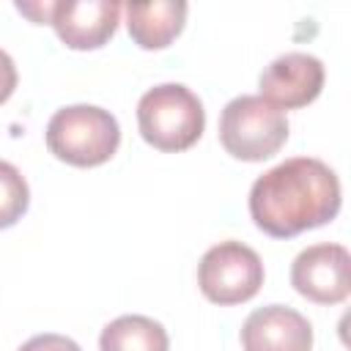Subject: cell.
<instances>
[{
	"label": "cell",
	"instance_id": "cell-1",
	"mask_svg": "<svg viewBox=\"0 0 351 351\" xmlns=\"http://www.w3.org/2000/svg\"><path fill=\"white\" fill-rule=\"evenodd\" d=\"M340 181L315 156H293L255 178L250 217L271 239H291L332 222L340 211Z\"/></svg>",
	"mask_w": 351,
	"mask_h": 351
},
{
	"label": "cell",
	"instance_id": "cell-2",
	"mask_svg": "<svg viewBox=\"0 0 351 351\" xmlns=\"http://www.w3.org/2000/svg\"><path fill=\"white\" fill-rule=\"evenodd\" d=\"M121 145L115 115L96 104L60 107L47 123V148L66 165L99 167L112 159Z\"/></svg>",
	"mask_w": 351,
	"mask_h": 351
},
{
	"label": "cell",
	"instance_id": "cell-3",
	"mask_svg": "<svg viewBox=\"0 0 351 351\" xmlns=\"http://www.w3.org/2000/svg\"><path fill=\"white\" fill-rule=\"evenodd\" d=\"M137 126L148 145H154L156 151L178 154L200 140L206 110L186 85L165 82L140 96Z\"/></svg>",
	"mask_w": 351,
	"mask_h": 351
},
{
	"label": "cell",
	"instance_id": "cell-4",
	"mask_svg": "<svg viewBox=\"0 0 351 351\" xmlns=\"http://www.w3.org/2000/svg\"><path fill=\"white\" fill-rule=\"evenodd\" d=\"M288 140V118L263 96H236L219 115V143L241 162H263Z\"/></svg>",
	"mask_w": 351,
	"mask_h": 351
},
{
	"label": "cell",
	"instance_id": "cell-5",
	"mask_svg": "<svg viewBox=\"0 0 351 351\" xmlns=\"http://www.w3.org/2000/svg\"><path fill=\"white\" fill-rule=\"evenodd\" d=\"M200 293L214 304H241L263 285L261 255L241 241H219L197 263Z\"/></svg>",
	"mask_w": 351,
	"mask_h": 351
},
{
	"label": "cell",
	"instance_id": "cell-6",
	"mask_svg": "<svg viewBox=\"0 0 351 351\" xmlns=\"http://www.w3.org/2000/svg\"><path fill=\"white\" fill-rule=\"evenodd\" d=\"M291 285L315 304H340L351 291V255L343 244H313L291 263Z\"/></svg>",
	"mask_w": 351,
	"mask_h": 351
},
{
	"label": "cell",
	"instance_id": "cell-7",
	"mask_svg": "<svg viewBox=\"0 0 351 351\" xmlns=\"http://www.w3.org/2000/svg\"><path fill=\"white\" fill-rule=\"evenodd\" d=\"M324 63L307 52H285L261 71V93L277 110H299L318 99L324 88Z\"/></svg>",
	"mask_w": 351,
	"mask_h": 351
},
{
	"label": "cell",
	"instance_id": "cell-8",
	"mask_svg": "<svg viewBox=\"0 0 351 351\" xmlns=\"http://www.w3.org/2000/svg\"><path fill=\"white\" fill-rule=\"evenodd\" d=\"M121 11L115 0H58L49 25L69 49H99L118 30Z\"/></svg>",
	"mask_w": 351,
	"mask_h": 351
},
{
	"label": "cell",
	"instance_id": "cell-9",
	"mask_svg": "<svg viewBox=\"0 0 351 351\" xmlns=\"http://www.w3.org/2000/svg\"><path fill=\"white\" fill-rule=\"evenodd\" d=\"M244 351H310L313 326L310 321L285 304H266L247 315L241 324Z\"/></svg>",
	"mask_w": 351,
	"mask_h": 351
},
{
	"label": "cell",
	"instance_id": "cell-10",
	"mask_svg": "<svg viewBox=\"0 0 351 351\" xmlns=\"http://www.w3.org/2000/svg\"><path fill=\"white\" fill-rule=\"evenodd\" d=\"M126 27L137 47L165 49L184 30L189 5L184 0H156V3H126Z\"/></svg>",
	"mask_w": 351,
	"mask_h": 351
},
{
	"label": "cell",
	"instance_id": "cell-11",
	"mask_svg": "<svg viewBox=\"0 0 351 351\" xmlns=\"http://www.w3.org/2000/svg\"><path fill=\"white\" fill-rule=\"evenodd\" d=\"M99 351H170V337L148 315H118L101 329Z\"/></svg>",
	"mask_w": 351,
	"mask_h": 351
},
{
	"label": "cell",
	"instance_id": "cell-12",
	"mask_svg": "<svg viewBox=\"0 0 351 351\" xmlns=\"http://www.w3.org/2000/svg\"><path fill=\"white\" fill-rule=\"evenodd\" d=\"M30 206V189L25 176L5 159H0V230L16 225Z\"/></svg>",
	"mask_w": 351,
	"mask_h": 351
},
{
	"label": "cell",
	"instance_id": "cell-13",
	"mask_svg": "<svg viewBox=\"0 0 351 351\" xmlns=\"http://www.w3.org/2000/svg\"><path fill=\"white\" fill-rule=\"evenodd\" d=\"M19 351H82V348L71 337H66V335L44 332V335H36L27 343H22Z\"/></svg>",
	"mask_w": 351,
	"mask_h": 351
},
{
	"label": "cell",
	"instance_id": "cell-14",
	"mask_svg": "<svg viewBox=\"0 0 351 351\" xmlns=\"http://www.w3.org/2000/svg\"><path fill=\"white\" fill-rule=\"evenodd\" d=\"M16 80H19V74H16L14 58L5 49H0V104L11 99V93L16 88Z\"/></svg>",
	"mask_w": 351,
	"mask_h": 351
},
{
	"label": "cell",
	"instance_id": "cell-15",
	"mask_svg": "<svg viewBox=\"0 0 351 351\" xmlns=\"http://www.w3.org/2000/svg\"><path fill=\"white\" fill-rule=\"evenodd\" d=\"M52 5L55 0H38V3H16V11L25 14L30 22L36 25H49V16H52Z\"/></svg>",
	"mask_w": 351,
	"mask_h": 351
}]
</instances>
